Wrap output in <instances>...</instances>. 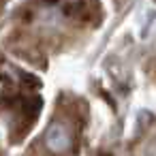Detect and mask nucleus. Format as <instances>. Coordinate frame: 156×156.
<instances>
[{
	"label": "nucleus",
	"instance_id": "1",
	"mask_svg": "<svg viewBox=\"0 0 156 156\" xmlns=\"http://www.w3.org/2000/svg\"><path fill=\"white\" fill-rule=\"evenodd\" d=\"M73 143V137L64 124H51L45 133V147L54 154H64Z\"/></svg>",
	"mask_w": 156,
	"mask_h": 156
}]
</instances>
